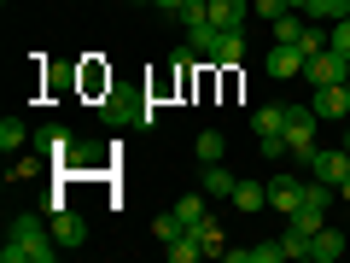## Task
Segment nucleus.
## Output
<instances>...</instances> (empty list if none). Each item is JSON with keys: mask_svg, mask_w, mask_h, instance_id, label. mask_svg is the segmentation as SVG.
Returning <instances> with one entry per match:
<instances>
[{"mask_svg": "<svg viewBox=\"0 0 350 263\" xmlns=\"http://www.w3.org/2000/svg\"><path fill=\"white\" fill-rule=\"evenodd\" d=\"M59 240H53V223L41 211H18L6 223V246H0V263H53L59 258Z\"/></svg>", "mask_w": 350, "mask_h": 263, "instance_id": "nucleus-1", "label": "nucleus"}, {"mask_svg": "<svg viewBox=\"0 0 350 263\" xmlns=\"http://www.w3.org/2000/svg\"><path fill=\"white\" fill-rule=\"evenodd\" d=\"M100 112H105V123H111V129H146V123H158V105L140 100V94H123V88L105 94Z\"/></svg>", "mask_w": 350, "mask_h": 263, "instance_id": "nucleus-2", "label": "nucleus"}, {"mask_svg": "<svg viewBox=\"0 0 350 263\" xmlns=\"http://www.w3.org/2000/svg\"><path fill=\"white\" fill-rule=\"evenodd\" d=\"M315 129H321V117L310 112V105H286V152L298 164H310V152H315Z\"/></svg>", "mask_w": 350, "mask_h": 263, "instance_id": "nucleus-3", "label": "nucleus"}, {"mask_svg": "<svg viewBox=\"0 0 350 263\" xmlns=\"http://www.w3.org/2000/svg\"><path fill=\"white\" fill-rule=\"evenodd\" d=\"M304 82H310V88L350 82V59H345L338 47H327V53H310V64H304Z\"/></svg>", "mask_w": 350, "mask_h": 263, "instance_id": "nucleus-4", "label": "nucleus"}, {"mask_svg": "<svg viewBox=\"0 0 350 263\" xmlns=\"http://www.w3.org/2000/svg\"><path fill=\"white\" fill-rule=\"evenodd\" d=\"M47 223H53V240H59L64 251H76V246H88V223L70 211V205H53L47 211Z\"/></svg>", "mask_w": 350, "mask_h": 263, "instance_id": "nucleus-5", "label": "nucleus"}, {"mask_svg": "<svg viewBox=\"0 0 350 263\" xmlns=\"http://www.w3.org/2000/svg\"><path fill=\"white\" fill-rule=\"evenodd\" d=\"M310 170H315V181H327V188H345V175H350V152H345V147H338V152L315 147V152H310Z\"/></svg>", "mask_w": 350, "mask_h": 263, "instance_id": "nucleus-6", "label": "nucleus"}, {"mask_svg": "<svg viewBox=\"0 0 350 263\" xmlns=\"http://www.w3.org/2000/svg\"><path fill=\"white\" fill-rule=\"evenodd\" d=\"M239 59H245V29H216V41H211V53H204V64L234 71Z\"/></svg>", "mask_w": 350, "mask_h": 263, "instance_id": "nucleus-7", "label": "nucleus"}, {"mask_svg": "<svg viewBox=\"0 0 350 263\" xmlns=\"http://www.w3.org/2000/svg\"><path fill=\"white\" fill-rule=\"evenodd\" d=\"M304 64H310V53H304L298 41H275V53H269V76H275V82L304 76Z\"/></svg>", "mask_w": 350, "mask_h": 263, "instance_id": "nucleus-8", "label": "nucleus"}, {"mask_svg": "<svg viewBox=\"0 0 350 263\" xmlns=\"http://www.w3.org/2000/svg\"><path fill=\"white\" fill-rule=\"evenodd\" d=\"M36 147L47 152L53 164H64V158H76V147H82V140H76L70 129H59V123H41V129H36Z\"/></svg>", "mask_w": 350, "mask_h": 263, "instance_id": "nucleus-9", "label": "nucleus"}, {"mask_svg": "<svg viewBox=\"0 0 350 263\" xmlns=\"http://www.w3.org/2000/svg\"><path fill=\"white\" fill-rule=\"evenodd\" d=\"M310 199V181H298V175H275V181H269V205H275V211H298V205Z\"/></svg>", "mask_w": 350, "mask_h": 263, "instance_id": "nucleus-10", "label": "nucleus"}, {"mask_svg": "<svg viewBox=\"0 0 350 263\" xmlns=\"http://www.w3.org/2000/svg\"><path fill=\"white\" fill-rule=\"evenodd\" d=\"M338 251H345V228H315V240H310V263H338Z\"/></svg>", "mask_w": 350, "mask_h": 263, "instance_id": "nucleus-11", "label": "nucleus"}, {"mask_svg": "<svg viewBox=\"0 0 350 263\" xmlns=\"http://www.w3.org/2000/svg\"><path fill=\"white\" fill-rule=\"evenodd\" d=\"M204 6H211V24L216 29H245V18H251L245 0H204Z\"/></svg>", "mask_w": 350, "mask_h": 263, "instance_id": "nucleus-12", "label": "nucleus"}, {"mask_svg": "<svg viewBox=\"0 0 350 263\" xmlns=\"http://www.w3.org/2000/svg\"><path fill=\"white\" fill-rule=\"evenodd\" d=\"M251 129H257V140L286 135V105H257V112H251Z\"/></svg>", "mask_w": 350, "mask_h": 263, "instance_id": "nucleus-13", "label": "nucleus"}, {"mask_svg": "<svg viewBox=\"0 0 350 263\" xmlns=\"http://www.w3.org/2000/svg\"><path fill=\"white\" fill-rule=\"evenodd\" d=\"M234 181H239V175L228 170V164H204V181H199V188L211 193V199H234Z\"/></svg>", "mask_w": 350, "mask_h": 263, "instance_id": "nucleus-14", "label": "nucleus"}, {"mask_svg": "<svg viewBox=\"0 0 350 263\" xmlns=\"http://www.w3.org/2000/svg\"><path fill=\"white\" fill-rule=\"evenodd\" d=\"M262 205H269V181H245L239 175L234 181V211H262Z\"/></svg>", "mask_w": 350, "mask_h": 263, "instance_id": "nucleus-15", "label": "nucleus"}, {"mask_svg": "<svg viewBox=\"0 0 350 263\" xmlns=\"http://www.w3.org/2000/svg\"><path fill=\"white\" fill-rule=\"evenodd\" d=\"M204 199H211V193H187V199H175V216H181V228H199V223H211V211H204Z\"/></svg>", "mask_w": 350, "mask_h": 263, "instance_id": "nucleus-16", "label": "nucleus"}, {"mask_svg": "<svg viewBox=\"0 0 350 263\" xmlns=\"http://www.w3.org/2000/svg\"><path fill=\"white\" fill-rule=\"evenodd\" d=\"M163 258H170V263H199V258H204V246H199V234L187 228V234H175L170 246H163Z\"/></svg>", "mask_w": 350, "mask_h": 263, "instance_id": "nucleus-17", "label": "nucleus"}, {"mask_svg": "<svg viewBox=\"0 0 350 263\" xmlns=\"http://www.w3.org/2000/svg\"><path fill=\"white\" fill-rule=\"evenodd\" d=\"M193 152H199V164H222V152H228V140L216 135V129H204V135L193 140Z\"/></svg>", "mask_w": 350, "mask_h": 263, "instance_id": "nucleus-18", "label": "nucleus"}, {"mask_svg": "<svg viewBox=\"0 0 350 263\" xmlns=\"http://www.w3.org/2000/svg\"><path fill=\"white\" fill-rule=\"evenodd\" d=\"M193 234H199L204 258H228V240H222V228H216V223H199V228H193Z\"/></svg>", "mask_w": 350, "mask_h": 263, "instance_id": "nucleus-19", "label": "nucleus"}, {"mask_svg": "<svg viewBox=\"0 0 350 263\" xmlns=\"http://www.w3.org/2000/svg\"><path fill=\"white\" fill-rule=\"evenodd\" d=\"M24 140H36V129H24L18 117H6V123H0V147H6V152H18Z\"/></svg>", "mask_w": 350, "mask_h": 263, "instance_id": "nucleus-20", "label": "nucleus"}, {"mask_svg": "<svg viewBox=\"0 0 350 263\" xmlns=\"http://www.w3.org/2000/svg\"><path fill=\"white\" fill-rule=\"evenodd\" d=\"M304 24H310L304 12H280V18H275V41H298V36H304Z\"/></svg>", "mask_w": 350, "mask_h": 263, "instance_id": "nucleus-21", "label": "nucleus"}, {"mask_svg": "<svg viewBox=\"0 0 350 263\" xmlns=\"http://www.w3.org/2000/svg\"><path fill=\"white\" fill-rule=\"evenodd\" d=\"M175 234H187V228H181V216H175V211H163V216H152V240H163V246H170Z\"/></svg>", "mask_w": 350, "mask_h": 263, "instance_id": "nucleus-22", "label": "nucleus"}, {"mask_svg": "<svg viewBox=\"0 0 350 263\" xmlns=\"http://www.w3.org/2000/svg\"><path fill=\"white\" fill-rule=\"evenodd\" d=\"M41 164H47V152H36V158H12V181H29V175H41Z\"/></svg>", "mask_w": 350, "mask_h": 263, "instance_id": "nucleus-23", "label": "nucleus"}, {"mask_svg": "<svg viewBox=\"0 0 350 263\" xmlns=\"http://www.w3.org/2000/svg\"><path fill=\"white\" fill-rule=\"evenodd\" d=\"M251 12H262L269 24H275V18H280V12H292V6H286V0H251Z\"/></svg>", "mask_w": 350, "mask_h": 263, "instance_id": "nucleus-24", "label": "nucleus"}, {"mask_svg": "<svg viewBox=\"0 0 350 263\" xmlns=\"http://www.w3.org/2000/svg\"><path fill=\"white\" fill-rule=\"evenodd\" d=\"M333 47L350 59V18H338V24H333Z\"/></svg>", "mask_w": 350, "mask_h": 263, "instance_id": "nucleus-25", "label": "nucleus"}, {"mask_svg": "<svg viewBox=\"0 0 350 263\" xmlns=\"http://www.w3.org/2000/svg\"><path fill=\"white\" fill-rule=\"evenodd\" d=\"M181 6H187V0H158L152 12H170V18H181Z\"/></svg>", "mask_w": 350, "mask_h": 263, "instance_id": "nucleus-26", "label": "nucleus"}, {"mask_svg": "<svg viewBox=\"0 0 350 263\" xmlns=\"http://www.w3.org/2000/svg\"><path fill=\"white\" fill-rule=\"evenodd\" d=\"M286 6H292V12H310V0H286Z\"/></svg>", "mask_w": 350, "mask_h": 263, "instance_id": "nucleus-27", "label": "nucleus"}, {"mask_svg": "<svg viewBox=\"0 0 350 263\" xmlns=\"http://www.w3.org/2000/svg\"><path fill=\"white\" fill-rule=\"evenodd\" d=\"M338 147H345V152H350V129H345V140H338Z\"/></svg>", "mask_w": 350, "mask_h": 263, "instance_id": "nucleus-28", "label": "nucleus"}, {"mask_svg": "<svg viewBox=\"0 0 350 263\" xmlns=\"http://www.w3.org/2000/svg\"><path fill=\"white\" fill-rule=\"evenodd\" d=\"M135 6H158V0H135Z\"/></svg>", "mask_w": 350, "mask_h": 263, "instance_id": "nucleus-29", "label": "nucleus"}]
</instances>
